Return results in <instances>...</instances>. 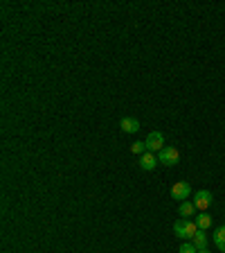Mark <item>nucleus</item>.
<instances>
[{
  "label": "nucleus",
  "mask_w": 225,
  "mask_h": 253,
  "mask_svg": "<svg viewBox=\"0 0 225 253\" xmlns=\"http://www.w3.org/2000/svg\"><path fill=\"white\" fill-rule=\"evenodd\" d=\"M171 197L178 199V202H187L189 197H192V186L187 181H178L174 183V188H171Z\"/></svg>",
  "instance_id": "5"
},
{
  "label": "nucleus",
  "mask_w": 225,
  "mask_h": 253,
  "mask_svg": "<svg viewBox=\"0 0 225 253\" xmlns=\"http://www.w3.org/2000/svg\"><path fill=\"white\" fill-rule=\"evenodd\" d=\"M198 253H210V249H200V251Z\"/></svg>",
  "instance_id": "14"
},
{
  "label": "nucleus",
  "mask_w": 225,
  "mask_h": 253,
  "mask_svg": "<svg viewBox=\"0 0 225 253\" xmlns=\"http://www.w3.org/2000/svg\"><path fill=\"white\" fill-rule=\"evenodd\" d=\"M194 247H196V249H198V251H200V249H207V242H210V237H207V233H205V231H200V228H198V233H196V235H194Z\"/></svg>",
  "instance_id": "11"
},
{
  "label": "nucleus",
  "mask_w": 225,
  "mask_h": 253,
  "mask_svg": "<svg viewBox=\"0 0 225 253\" xmlns=\"http://www.w3.org/2000/svg\"><path fill=\"white\" fill-rule=\"evenodd\" d=\"M144 143H147V152H151V154H160L165 150V136L160 131H151Z\"/></svg>",
  "instance_id": "2"
},
{
  "label": "nucleus",
  "mask_w": 225,
  "mask_h": 253,
  "mask_svg": "<svg viewBox=\"0 0 225 253\" xmlns=\"http://www.w3.org/2000/svg\"><path fill=\"white\" fill-rule=\"evenodd\" d=\"M120 127H122L124 134H137L140 131V120L137 118H122Z\"/></svg>",
  "instance_id": "7"
},
{
  "label": "nucleus",
  "mask_w": 225,
  "mask_h": 253,
  "mask_svg": "<svg viewBox=\"0 0 225 253\" xmlns=\"http://www.w3.org/2000/svg\"><path fill=\"white\" fill-rule=\"evenodd\" d=\"M194 213H196V206H194V202H180L178 215L182 217V219H189V217H194Z\"/></svg>",
  "instance_id": "8"
},
{
  "label": "nucleus",
  "mask_w": 225,
  "mask_h": 253,
  "mask_svg": "<svg viewBox=\"0 0 225 253\" xmlns=\"http://www.w3.org/2000/svg\"><path fill=\"white\" fill-rule=\"evenodd\" d=\"M131 152H133L135 156L147 154V143H144V140H135V143L131 145Z\"/></svg>",
  "instance_id": "12"
},
{
  "label": "nucleus",
  "mask_w": 225,
  "mask_h": 253,
  "mask_svg": "<svg viewBox=\"0 0 225 253\" xmlns=\"http://www.w3.org/2000/svg\"><path fill=\"white\" fill-rule=\"evenodd\" d=\"M158 154H151V152H147V154L140 156V168L144 169V172H151V169L158 168Z\"/></svg>",
  "instance_id": "6"
},
{
  "label": "nucleus",
  "mask_w": 225,
  "mask_h": 253,
  "mask_svg": "<svg viewBox=\"0 0 225 253\" xmlns=\"http://www.w3.org/2000/svg\"><path fill=\"white\" fill-rule=\"evenodd\" d=\"M212 192L210 190H198V192H194V206H196V210H200V213H205L207 208L212 206Z\"/></svg>",
  "instance_id": "3"
},
{
  "label": "nucleus",
  "mask_w": 225,
  "mask_h": 253,
  "mask_svg": "<svg viewBox=\"0 0 225 253\" xmlns=\"http://www.w3.org/2000/svg\"><path fill=\"white\" fill-rule=\"evenodd\" d=\"M178 253H198V249L194 247V242H182L178 249Z\"/></svg>",
  "instance_id": "13"
},
{
  "label": "nucleus",
  "mask_w": 225,
  "mask_h": 253,
  "mask_svg": "<svg viewBox=\"0 0 225 253\" xmlns=\"http://www.w3.org/2000/svg\"><path fill=\"white\" fill-rule=\"evenodd\" d=\"M194 221H196V226L200 228V231H207V228L212 226V217L207 213H198L196 217H194Z\"/></svg>",
  "instance_id": "10"
},
{
  "label": "nucleus",
  "mask_w": 225,
  "mask_h": 253,
  "mask_svg": "<svg viewBox=\"0 0 225 253\" xmlns=\"http://www.w3.org/2000/svg\"><path fill=\"white\" fill-rule=\"evenodd\" d=\"M158 161H160L162 165H167V168H174L176 163L180 161V152L176 150V147H165V150L158 154Z\"/></svg>",
  "instance_id": "4"
},
{
  "label": "nucleus",
  "mask_w": 225,
  "mask_h": 253,
  "mask_svg": "<svg viewBox=\"0 0 225 253\" xmlns=\"http://www.w3.org/2000/svg\"><path fill=\"white\" fill-rule=\"evenodd\" d=\"M174 233H176V237L187 242V240H194V235L198 233V226L192 219H178L174 224Z\"/></svg>",
  "instance_id": "1"
},
{
  "label": "nucleus",
  "mask_w": 225,
  "mask_h": 253,
  "mask_svg": "<svg viewBox=\"0 0 225 253\" xmlns=\"http://www.w3.org/2000/svg\"><path fill=\"white\" fill-rule=\"evenodd\" d=\"M214 244H216V249L221 253H225V224L214 231Z\"/></svg>",
  "instance_id": "9"
}]
</instances>
